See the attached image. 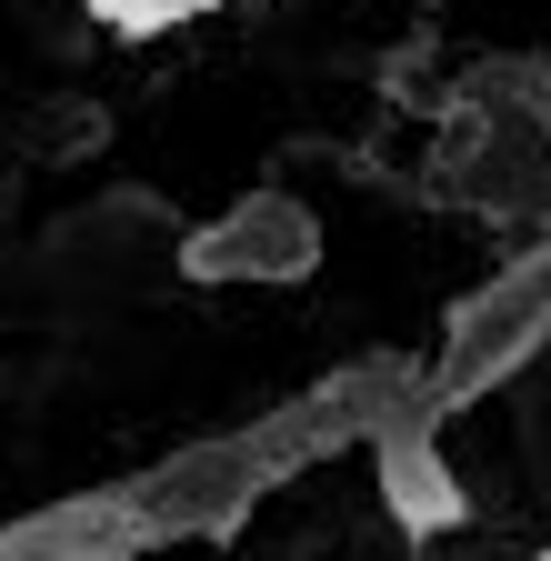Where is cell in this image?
<instances>
[{"mask_svg": "<svg viewBox=\"0 0 551 561\" xmlns=\"http://www.w3.org/2000/svg\"><path fill=\"white\" fill-rule=\"evenodd\" d=\"M31 561H130V551H111V541H71V531H41V541H21Z\"/></svg>", "mask_w": 551, "mask_h": 561, "instance_id": "obj_3", "label": "cell"}, {"mask_svg": "<svg viewBox=\"0 0 551 561\" xmlns=\"http://www.w3.org/2000/svg\"><path fill=\"white\" fill-rule=\"evenodd\" d=\"M200 11H221V0H91V21L120 31V41H161V31L200 21Z\"/></svg>", "mask_w": 551, "mask_h": 561, "instance_id": "obj_2", "label": "cell"}, {"mask_svg": "<svg viewBox=\"0 0 551 561\" xmlns=\"http://www.w3.org/2000/svg\"><path fill=\"white\" fill-rule=\"evenodd\" d=\"M311 261H321V221H311V201H291V191H241L211 231L181 241L191 280H301Z\"/></svg>", "mask_w": 551, "mask_h": 561, "instance_id": "obj_1", "label": "cell"}]
</instances>
